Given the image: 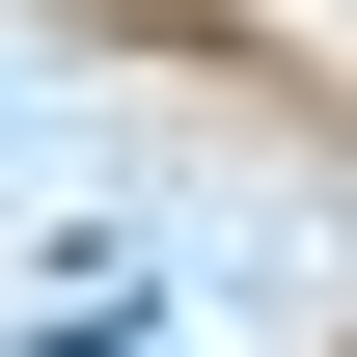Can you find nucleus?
Masks as SVG:
<instances>
[{
	"instance_id": "obj_1",
	"label": "nucleus",
	"mask_w": 357,
	"mask_h": 357,
	"mask_svg": "<svg viewBox=\"0 0 357 357\" xmlns=\"http://www.w3.org/2000/svg\"><path fill=\"white\" fill-rule=\"evenodd\" d=\"M192 330V248L165 220H28L0 248V357H165Z\"/></svg>"
}]
</instances>
